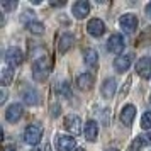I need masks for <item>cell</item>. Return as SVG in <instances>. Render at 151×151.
<instances>
[{"mask_svg": "<svg viewBox=\"0 0 151 151\" xmlns=\"http://www.w3.org/2000/svg\"><path fill=\"white\" fill-rule=\"evenodd\" d=\"M134 117H136V107H134L132 104L124 105L122 110H121V122H122L124 126H131L132 121H134Z\"/></svg>", "mask_w": 151, "mask_h": 151, "instance_id": "13", "label": "cell"}, {"mask_svg": "<svg viewBox=\"0 0 151 151\" xmlns=\"http://www.w3.org/2000/svg\"><path fill=\"white\" fill-rule=\"evenodd\" d=\"M141 127L143 129H151V112H144L141 117Z\"/></svg>", "mask_w": 151, "mask_h": 151, "instance_id": "24", "label": "cell"}, {"mask_svg": "<svg viewBox=\"0 0 151 151\" xmlns=\"http://www.w3.org/2000/svg\"><path fill=\"white\" fill-rule=\"evenodd\" d=\"M136 73L141 78H144V80H148L151 76V58H148V56H143V58H139L136 63Z\"/></svg>", "mask_w": 151, "mask_h": 151, "instance_id": "7", "label": "cell"}, {"mask_svg": "<svg viewBox=\"0 0 151 151\" xmlns=\"http://www.w3.org/2000/svg\"><path fill=\"white\" fill-rule=\"evenodd\" d=\"M22 61H24V53L19 48H9L7 49V53H5V63H7V66L15 68V66L22 65Z\"/></svg>", "mask_w": 151, "mask_h": 151, "instance_id": "4", "label": "cell"}, {"mask_svg": "<svg viewBox=\"0 0 151 151\" xmlns=\"http://www.w3.org/2000/svg\"><path fill=\"white\" fill-rule=\"evenodd\" d=\"M4 151H15V148H14V146H5V150H4Z\"/></svg>", "mask_w": 151, "mask_h": 151, "instance_id": "31", "label": "cell"}, {"mask_svg": "<svg viewBox=\"0 0 151 151\" xmlns=\"http://www.w3.org/2000/svg\"><path fill=\"white\" fill-rule=\"evenodd\" d=\"M124 48H126V42H124V37L121 34H112L109 37V41H107V49H109V53L121 56Z\"/></svg>", "mask_w": 151, "mask_h": 151, "instance_id": "5", "label": "cell"}, {"mask_svg": "<svg viewBox=\"0 0 151 151\" xmlns=\"http://www.w3.org/2000/svg\"><path fill=\"white\" fill-rule=\"evenodd\" d=\"M83 134H85V137H87V141H90V143L97 141V136H99V126H97L95 121H92V119H90V121L85 122Z\"/></svg>", "mask_w": 151, "mask_h": 151, "instance_id": "14", "label": "cell"}, {"mask_svg": "<svg viewBox=\"0 0 151 151\" xmlns=\"http://www.w3.org/2000/svg\"><path fill=\"white\" fill-rule=\"evenodd\" d=\"M55 146L58 151H75L76 150V141L73 136L68 134H58L55 141Z\"/></svg>", "mask_w": 151, "mask_h": 151, "instance_id": "3", "label": "cell"}, {"mask_svg": "<svg viewBox=\"0 0 151 151\" xmlns=\"http://www.w3.org/2000/svg\"><path fill=\"white\" fill-rule=\"evenodd\" d=\"M143 146H146V143H144V139L141 137V134H139V136H136V139L131 143L129 151H141V148H143Z\"/></svg>", "mask_w": 151, "mask_h": 151, "instance_id": "23", "label": "cell"}, {"mask_svg": "<svg viewBox=\"0 0 151 151\" xmlns=\"http://www.w3.org/2000/svg\"><path fill=\"white\" fill-rule=\"evenodd\" d=\"M21 22L26 24V26H29L31 22H36V14L32 12V10H26V12L21 15Z\"/></svg>", "mask_w": 151, "mask_h": 151, "instance_id": "22", "label": "cell"}, {"mask_svg": "<svg viewBox=\"0 0 151 151\" xmlns=\"http://www.w3.org/2000/svg\"><path fill=\"white\" fill-rule=\"evenodd\" d=\"M15 7H17V2H15V0H14V2H2V9H4V10H7V12H9V10H14Z\"/></svg>", "mask_w": 151, "mask_h": 151, "instance_id": "26", "label": "cell"}, {"mask_svg": "<svg viewBox=\"0 0 151 151\" xmlns=\"http://www.w3.org/2000/svg\"><path fill=\"white\" fill-rule=\"evenodd\" d=\"M71 12H73V15H75L76 19H85V17L90 14V4L87 2V0L75 2V4H73V9H71Z\"/></svg>", "mask_w": 151, "mask_h": 151, "instance_id": "12", "label": "cell"}, {"mask_svg": "<svg viewBox=\"0 0 151 151\" xmlns=\"http://www.w3.org/2000/svg\"><path fill=\"white\" fill-rule=\"evenodd\" d=\"M144 12H146V15H148V17L151 19V2L148 4V5H146V9H144Z\"/></svg>", "mask_w": 151, "mask_h": 151, "instance_id": "29", "label": "cell"}, {"mask_svg": "<svg viewBox=\"0 0 151 151\" xmlns=\"http://www.w3.org/2000/svg\"><path fill=\"white\" fill-rule=\"evenodd\" d=\"M41 137H42V127L39 124H29L24 131V141L31 146H36L41 141Z\"/></svg>", "mask_w": 151, "mask_h": 151, "instance_id": "2", "label": "cell"}, {"mask_svg": "<svg viewBox=\"0 0 151 151\" xmlns=\"http://www.w3.org/2000/svg\"><path fill=\"white\" fill-rule=\"evenodd\" d=\"M44 151H51V146H49V144H46V146H44Z\"/></svg>", "mask_w": 151, "mask_h": 151, "instance_id": "32", "label": "cell"}, {"mask_svg": "<svg viewBox=\"0 0 151 151\" xmlns=\"http://www.w3.org/2000/svg\"><path fill=\"white\" fill-rule=\"evenodd\" d=\"M51 116L53 117L60 116V105H58V104H53V105H51Z\"/></svg>", "mask_w": 151, "mask_h": 151, "instance_id": "27", "label": "cell"}, {"mask_svg": "<svg viewBox=\"0 0 151 151\" xmlns=\"http://www.w3.org/2000/svg\"><path fill=\"white\" fill-rule=\"evenodd\" d=\"M119 24H121V27H122L124 32H127V34H131V32H134L137 27V17L134 14H124L121 19H119Z\"/></svg>", "mask_w": 151, "mask_h": 151, "instance_id": "8", "label": "cell"}, {"mask_svg": "<svg viewBox=\"0 0 151 151\" xmlns=\"http://www.w3.org/2000/svg\"><path fill=\"white\" fill-rule=\"evenodd\" d=\"M22 114H24V109H22L21 104H10L7 109H5V119L12 124L17 122L22 117Z\"/></svg>", "mask_w": 151, "mask_h": 151, "instance_id": "10", "label": "cell"}, {"mask_svg": "<svg viewBox=\"0 0 151 151\" xmlns=\"http://www.w3.org/2000/svg\"><path fill=\"white\" fill-rule=\"evenodd\" d=\"M134 60V56L132 55H121L117 56L116 60H114V68H116L117 73H124V71H127L131 68V63Z\"/></svg>", "mask_w": 151, "mask_h": 151, "instance_id": "9", "label": "cell"}, {"mask_svg": "<svg viewBox=\"0 0 151 151\" xmlns=\"http://www.w3.org/2000/svg\"><path fill=\"white\" fill-rule=\"evenodd\" d=\"M27 27V31L29 32H32V34H36V36H41L42 32H44V26H42L41 22H31L29 26H26Z\"/></svg>", "mask_w": 151, "mask_h": 151, "instance_id": "21", "label": "cell"}, {"mask_svg": "<svg viewBox=\"0 0 151 151\" xmlns=\"http://www.w3.org/2000/svg\"><path fill=\"white\" fill-rule=\"evenodd\" d=\"M10 82H14V68L5 66V68H2L0 83H2V87H7V85H10Z\"/></svg>", "mask_w": 151, "mask_h": 151, "instance_id": "20", "label": "cell"}, {"mask_svg": "<svg viewBox=\"0 0 151 151\" xmlns=\"http://www.w3.org/2000/svg\"><path fill=\"white\" fill-rule=\"evenodd\" d=\"M116 88H117V83L114 78H105L102 83V87H100V93H102V97H105V99H110V97L116 95Z\"/></svg>", "mask_w": 151, "mask_h": 151, "instance_id": "15", "label": "cell"}, {"mask_svg": "<svg viewBox=\"0 0 151 151\" xmlns=\"http://www.w3.org/2000/svg\"><path fill=\"white\" fill-rule=\"evenodd\" d=\"M22 100L27 105H36V104L39 102V95H37V92L32 87H27V90L22 92Z\"/></svg>", "mask_w": 151, "mask_h": 151, "instance_id": "19", "label": "cell"}, {"mask_svg": "<svg viewBox=\"0 0 151 151\" xmlns=\"http://www.w3.org/2000/svg\"><path fill=\"white\" fill-rule=\"evenodd\" d=\"M75 151H85V150H83V148H78V150H75Z\"/></svg>", "mask_w": 151, "mask_h": 151, "instance_id": "34", "label": "cell"}, {"mask_svg": "<svg viewBox=\"0 0 151 151\" xmlns=\"http://www.w3.org/2000/svg\"><path fill=\"white\" fill-rule=\"evenodd\" d=\"M49 71H51V65H49L46 56H42V58L36 60L32 63V76H34V80H37V82H44L48 78Z\"/></svg>", "mask_w": 151, "mask_h": 151, "instance_id": "1", "label": "cell"}, {"mask_svg": "<svg viewBox=\"0 0 151 151\" xmlns=\"http://www.w3.org/2000/svg\"><path fill=\"white\" fill-rule=\"evenodd\" d=\"M75 42V36L71 32H63L60 36V42H58V48H60V53H66Z\"/></svg>", "mask_w": 151, "mask_h": 151, "instance_id": "18", "label": "cell"}, {"mask_svg": "<svg viewBox=\"0 0 151 151\" xmlns=\"http://www.w3.org/2000/svg\"><path fill=\"white\" fill-rule=\"evenodd\" d=\"M141 137L144 139L146 144H151V132H146V134H141Z\"/></svg>", "mask_w": 151, "mask_h": 151, "instance_id": "28", "label": "cell"}, {"mask_svg": "<svg viewBox=\"0 0 151 151\" xmlns=\"http://www.w3.org/2000/svg\"><path fill=\"white\" fill-rule=\"evenodd\" d=\"M63 2H51V7H63Z\"/></svg>", "mask_w": 151, "mask_h": 151, "instance_id": "30", "label": "cell"}, {"mask_svg": "<svg viewBox=\"0 0 151 151\" xmlns=\"http://www.w3.org/2000/svg\"><path fill=\"white\" fill-rule=\"evenodd\" d=\"M61 95L65 99H70L71 97V90H70V85H66V82L61 83Z\"/></svg>", "mask_w": 151, "mask_h": 151, "instance_id": "25", "label": "cell"}, {"mask_svg": "<svg viewBox=\"0 0 151 151\" xmlns=\"http://www.w3.org/2000/svg\"><path fill=\"white\" fill-rule=\"evenodd\" d=\"M87 31H88L90 36H93V37H100V36L105 32V24H104L100 19H90L88 24H87Z\"/></svg>", "mask_w": 151, "mask_h": 151, "instance_id": "11", "label": "cell"}, {"mask_svg": "<svg viewBox=\"0 0 151 151\" xmlns=\"http://www.w3.org/2000/svg\"><path fill=\"white\" fill-rule=\"evenodd\" d=\"M83 61L88 68H97L99 65V53L93 48H87L83 51Z\"/></svg>", "mask_w": 151, "mask_h": 151, "instance_id": "17", "label": "cell"}, {"mask_svg": "<svg viewBox=\"0 0 151 151\" xmlns=\"http://www.w3.org/2000/svg\"><path fill=\"white\" fill-rule=\"evenodd\" d=\"M76 85H78V88L82 90V92L92 90V87H93V75L92 73H82V75H78Z\"/></svg>", "mask_w": 151, "mask_h": 151, "instance_id": "16", "label": "cell"}, {"mask_svg": "<svg viewBox=\"0 0 151 151\" xmlns=\"http://www.w3.org/2000/svg\"><path fill=\"white\" fill-rule=\"evenodd\" d=\"M65 127L68 131L70 134H73V136H78L80 132H82V119L75 114H71L65 119Z\"/></svg>", "mask_w": 151, "mask_h": 151, "instance_id": "6", "label": "cell"}, {"mask_svg": "<svg viewBox=\"0 0 151 151\" xmlns=\"http://www.w3.org/2000/svg\"><path fill=\"white\" fill-rule=\"evenodd\" d=\"M107 151H117L116 148H110V150H107Z\"/></svg>", "mask_w": 151, "mask_h": 151, "instance_id": "33", "label": "cell"}]
</instances>
